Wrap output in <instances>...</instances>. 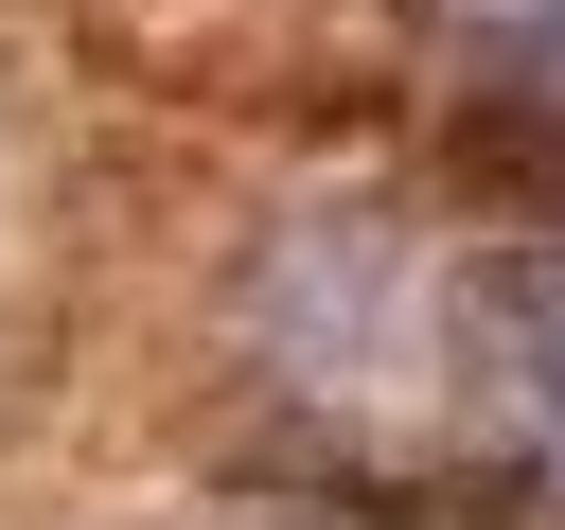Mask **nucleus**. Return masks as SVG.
Segmentation results:
<instances>
[{
	"mask_svg": "<svg viewBox=\"0 0 565 530\" xmlns=\"http://www.w3.org/2000/svg\"><path fill=\"white\" fill-rule=\"evenodd\" d=\"M441 53H459V88L565 124V0H441Z\"/></svg>",
	"mask_w": 565,
	"mask_h": 530,
	"instance_id": "nucleus-1",
	"label": "nucleus"
},
{
	"mask_svg": "<svg viewBox=\"0 0 565 530\" xmlns=\"http://www.w3.org/2000/svg\"><path fill=\"white\" fill-rule=\"evenodd\" d=\"M547 459H565V318H547Z\"/></svg>",
	"mask_w": 565,
	"mask_h": 530,
	"instance_id": "nucleus-2",
	"label": "nucleus"
}]
</instances>
